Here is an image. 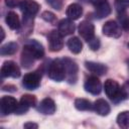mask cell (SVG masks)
<instances>
[{
    "mask_svg": "<svg viewBox=\"0 0 129 129\" xmlns=\"http://www.w3.org/2000/svg\"><path fill=\"white\" fill-rule=\"evenodd\" d=\"M104 90H105L107 97L110 100H112L113 102L118 103L123 100L122 94H121V87L119 86V84L116 81H114L112 79L106 80L105 84H104Z\"/></svg>",
    "mask_w": 129,
    "mask_h": 129,
    "instance_id": "obj_2",
    "label": "cell"
},
{
    "mask_svg": "<svg viewBox=\"0 0 129 129\" xmlns=\"http://www.w3.org/2000/svg\"><path fill=\"white\" fill-rule=\"evenodd\" d=\"M84 88L88 93L92 95H99L102 91V84L96 76H91L86 80Z\"/></svg>",
    "mask_w": 129,
    "mask_h": 129,
    "instance_id": "obj_13",
    "label": "cell"
},
{
    "mask_svg": "<svg viewBox=\"0 0 129 129\" xmlns=\"http://www.w3.org/2000/svg\"><path fill=\"white\" fill-rule=\"evenodd\" d=\"M5 21H6V24L9 26V28H11L13 30H16V29H18L20 27L19 17L13 11H10V12L7 13L6 18H5Z\"/></svg>",
    "mask_w": 129,
    "mask_h": 129,
    "instance_id": "obj_20",
    "label": "cell"
},
{
    "mask_svg": "<svg viewBox=\"0 0 129 129\" xmlns=\"http://www.w3.org/2000/svg\"><path fill=\"white\" fill-rule=\"evenodd\" d=\"M96 9H95V17L98 18V19H102L104 17H107L110 13H111V7L110 5L108 4V2H104L102 4H99L97 6H95Z\"/></svg>",
    "mask_w": 129,
    "mask_h": 129,
    "instance_id": "obj_19",
    "label": "cell"
},
{
    "mask_svg": "<svg viewBox=\"0 0 129 129\" xmlns=\"http://www.w3.org/2000/svg\"><path fill=\"white\" fill-rule=\"evenodd\" d=\"M114 6L118 13L125 12L127 8H129V0H115Z\"/></svg>",
    "mask_w": 129,
    "mask_h": 129,
    "instance_id": "obj_26",
    "label": "cell"
},
{
    "mask_svg": "<svg viewBox=\"0 0 129 129\" xmlns=\"http://www.w3.org/2000/svg\"><path fill=\"white\" fill-rule=\"evenodd\" d=\"M17 106H18V102L16 101L15 98L10 97V96L2 97L1 102H0V109H1V113L3 116L9 115L11 113H15Z\"/></svg>",
    "mask_w": 129,
    "mask_h": 129,
    "instance_id": "obj_6",
    "label": "cell"
},
{
    "mask_svg": "<svg viewBox=\"0 0 129 129\" xmlns=\"http://www.w3.org/2000/svg\"><path fill=\"white\" fill-rule=\"evenodd\" d=\"M75 107L79 111H89L93 109L92 103L84 98H78L75 100Z\"/></svg>",
    "mask_w": 129,
    "mask_h": 129,
    "instance_id": "obj_23",
    "label": "cell"
},
{
    "mask_svg": "<svg viewBox=\"0 0 129 129\" xmlns=\"http://www.w3.org/2000/svg\"><path fill=\"white\" fill-rule=\"evenodd\" d=\"M117 124L121 128H128L129 127V111H123L118 114L117 116Z\"/></svg>",
    "mask_w": 129,
    "mask_h": 129,
    "instance_id": "obj_24",
    "label": "cell"
},
{
    "mask_svg": "<svg viewBox=\"0 0 129 129\" xmlns=\"http://www.w3.org/2000/svg\"><path fill=\"white\" fill-rule=\"evenodd\" d=\"M90 1H91V3H92L93 5H95V6H97V5H99V4H102V3L106 2V0H90Z\"/></svg>",
    "mask_w": 129,
    "mask_h": 129,
    "instance_id": "obj_33",
    "label": "cell"
},
{
    "mask_svg": "<svg viewBox=\"0 0 129 129\" xmlns=\"http://www.w3.org/2000/svg\"><path fill=\"white\" fill-rule=\"evenodd\" d=\"M66 14H67L68 18H70L72 20H77L83 14V7L78 3H73L68 6V8L66 10Z\"/></svg>",
    "mask_w": 129,
    "mask_h": 129,
    "instance_id": "obj_16",
    "label": "cell"
},
{
    "mask_svg": "<svg viewBox=\"0 0 129 129\" xmlns=\"http://www.w3.org/2000/svg\"><path fill=\"white\" fill-rule=\"evenodd\" d=\"M85 67L91 73L96 74L98 76H103L108 71V69H107V67L105 64L100 63V62H95V61H86L85 62Z\"/></svg>",
    "mask_w": 129,
    "mask_h": 129,
    "instance_id": "obj_17",
    "label": "cell"
},
{
    "mask_svg": "<svg viewBox=\"0 0 129 129\" xmlns=\"http://www.w3.org/2000/svg\"><path fill=\"white\" fill-rule=\"evenodd\" d=\"M69 49L73 52V53H80L83 49V44H82V41L80 40L79 37L77 36H74V37H71L69 40H68V43H67Z\"/></svg>",
    "mask_w": 129,
    "mask_h": 129,
    "instance_id": "obj_21",
    "label": "cell"
},
{
    "mask_svg": "<svg viewBox=\"0 0 129 129\" xmlns=\"http://www.w3.org/2000/svg\"><path fill=\"white\" fill-rule=\"evenodd\" d=\"M20 69L19 67L12 60L5 61L1 67V77L2 78H19L20 77Z\"/></svg>",
    "mask_w": 129,
    "mask_h": 129,
    "instance_id": "obj_7",
    "label": "cell"
},
{
    "mask_svg": "<svg viewBox=\"0 0 129 129\" xmlns=\"http://www.w3.org/2000/svg\"><path fill=\"white\" fill-rule=\"evenodd\" d=\"M121 94H122L123 100L129 98V82L125 83V84L121 87Z\"/></svg>",
    "mask_w": 129,
    "mask_h": 129,
    "instance_id": "obj_30",
    "label": "cell"
},
{
    "mask_svg": "<svg viewBox=\"0 0 129 129\" xmlns=\"http://www.w3.org/2000/svg\"><path fill=\"white\" fill-rule=\"evenodd\" d=\"M1 33H2V37H1V40H3V39H4V30H3V28L1 29Z\"/></svg>",
    "mask_w": 129,
    "mask_h": 129,
    "instance_id": "obj_34",
    "label": "cell"
},
{
    "mask_svg": "<svg viewBox=\"0 0 129 129\" xmlns=\"http://www.w3.org/2000/svg\"><path fill=\"white\" fill-rule=\"evenodd\" d=\"M40 75L37 72H33V73H29L26 74L23 77L22 80V85L24 86V88H26L27 90H35L39 87L40 85Z\"/></svg>",
    "mask_w": 129,
    "mask_h": 129,
    "instance_id": "obj_12",
    "label": "cell"
},
{
    "mask_svg": "<svg viewBox=\"0 0 129 129\" xmlns=\"http://www.w3.org/2000/svg\"><path fill=\"white\" fill-rule=\"evenodd\" d=\"M19 7L23 12V15L33 17L39 11V4L34 0H21L19 3Z\"/></svg>",
    "mask_w": 129,
    "mask_h": 129,
    "instance_id": "obj_9",
    "label": "cell"
},
{
    "mask_svg": "<svg viewBox=\"0 0 129 129\" xmlns=\"http://www.w3.org/2000/svg\"><path fill=\"white\" fill-rule=\"evenodd\" d=\"M48 77L55 82H61L64 80L67 75H66V70H64V67H63L61 59L56 58L49 64Z\"/></svg>",
    "mask_w": 129,
    "mask_h": 129,
    "instance_id": "obj_3",
    "label": "cell"
},
{
    "mask_svg": "<svg viewBox=\"0 0 129 129\" xmlns=\"http://www.w3.org/2000/svg\"><path fill=\"white\" fill-rule=\"evenodd\" d=\"M93 109L100 116H107L110 113V105L104 99H98L93 105Z\"/></svg>",
    "mask_w": 129,
    "mask_h": 129,
    "instance_id": "obj_18",
    "label": "cell"
},
{
    "mask_svg": "<svg viewBox=\"0 0 129 129\" xmlns=\"http://www.w3.org/2000/svg\"><path fill=\"white\" fill-rule=\"evenodd\" d=\"M75 29H76V25H75V23L73 22V20L70 19V18L61 19V20L58 22L57 30L59 31V33H60L62 36L72 34V33L75 31Z\"/></svg>",
    "mask_w": 129,
    "mask_h": 129,
    "instance_id": "obj_15",
    "label": "cell"
},
{
    "mask_svg": "<svg viewBox=\"0 0 129 129\" xmlns=\"http://www.w3.org/2000/svg\"><path fill=\"white\" fill-rule=\"evenodd\" d=\"M36 105V97L33 95H29V94H25L21 97L17 109L15 111V114H24L26 113L29 108L34 107Z\"/></svg>",
    "mask_w": 129,
    "mask_h": 129,
    "instance_id": "obj_4",
    "label": "cell"
},
{
    "mask_svg": "<svg viewBox=\"0 0 129 129\" xmlns=\"http://www.w3.org/2000/svg\"><path fill=\"white\" fill-rule=\"evenodd\" d=\"M41 18H42L43 20H45L46 22H53V21L55 20V15H54V13H52L51 11L46 10V11H43V12L41 13Z\"/></svg>",
    "mask_w": 129,
    "mask_h": 129,
    "instance_id": "obj_27",
    "label": "cell"
},
{
    "mask_svg": "<svg viewBox=\"0 0 129 129\" xmlns=\"http://www.w3.org/2000/svg\"><path fill=\"white\" fill-rule=\"evenodd\" d=\"M17 48H18V44L16 42L10 41L1 46L0 53H1V55H11L17 51Z\"/></svg>",
    "mask_w": 129,
    "mask_h": 129,
    "instance_id": "obj_22",
    "label": "cell"
},
{
    "mask_svg": "<svg viewBox=\"0 0 129 129\" xmlns=\"http://www.w3.org/2000/svg\"><path fill=\"white\" fill-rule=\"evenodd\" d=\"M88 43H89V46L92 50H98L100 47V40H99V38H97L95 36L91 40H89Z\"/></svg>",
    "mask_w": 129,
    "mask_h": 129,
    "instance_id": "obj_28",
    "label": "cell"
},
{
    "mask_svg": "<svg viewBox=\"0 0 129 129\" xmlns=\"http://www.w3.org/2000/svg\"><path fill=\"white\" fill-rule=\"evenodd\" d=\"M46 2L55 10H60L62 7L61 0H46Z\"/></svg>",
    "mask_w": 129,
    "mask_h": 129,
    "instance_id": "obj_29",
    "label": "cell"
},
{
    "mask_svg": "<svg viewBox=\"0 0 129 129\" xmlns=\"http://www.w3.org/2000/svg\"><path fill=\"white\" fill-rule=\"evenodd\" d=\"M37 109L43 115H52L55 112L56 107H55V103H54V101L52 99L45 98L39 103Z\"/></svg>",
    "mask_w": 129,
    "mask_h": 129,
    "instance_id": "obj_14",
    "label": "cell"
},
{
    "mask_svg": "<svg viewBox=\"0 0 129 129\" xmlns=\"http://www.w3.org/2000/svg\"><path fill=\"white\" fill-rule=\"evenodd\" d=\"M78 31L81 37L85 39L87 42L95 36V26L92 22L87 21V20H84L79 24Z\"/></svg>",
    "mask_w": 129,
    "mask_h": 129,
    "instance_id": "obj_8",
    "label": "cell"
},
{
    "mask_svg": "<svg viewBox=\"0 0 129 129\" xmlns=\"http://www.w3.org/2000/svg\"><path fill=\"white\" fill-rule=\"evenodd\" d=\"M19 3L20 2H18L17 0H5V4L10 8H14L16 6H19Z\"/></svg>",
    "mask_w": 129,
    "mask_h": 129,
    "instance_id": "obj_31",
    "label": "cell"
},
{
    "mask_svg": "<svg viewBox=\"0 0 129 129\" xmlns=\"http://www.w3.org/2000/svg\"><path fill=\"white\" fill-rule=\"evenodd\" d=\"M118 20H119V25L124 29V30H129V16L125 12H120L118 15Z\"/></svg>",
    "mask_w": 129,
    "mask_h": 129,
    "instance_id": "obj_25",
    "label": "cell"
},
{
    "mask_svg": "<svg viewBox=\"0 0 129 129\" xmlns=\"http://www.w3.org/2000/svg\"><path fill=\"white\" fill-rule=\"evenodd\" d=\"M127 47H128V48H129V42H128V43H127Z\"/></svg>",
    "mask_w": 129,
    "mask_h": 129,
    "instance_id": "obj_35",
    "label": "cell"
},
{
    "mask_svg": "<svg viewBox=\"0 0 129 129\" xmlns=\"http://www.w3.org/2000/svg\"><path fill=\"white\" fill-rule=\"evenodd\" d=\"M23 127L24 128H30V129H36L38 127V125L35 123H32V122H28V123H25L23 125Z\"/></svg>",
    "mask_w": 129,
    "mask_h": 129,
    "instance_id": "obj_32",
    "label": "cell"
},
{
    "mask_svg": "<svg viewBox=\"0 0 129 129\" xmlns=\"http://www.w3.org/2000/svg\"><path fill=\"white\" fill-rule=\"evenodd\" d=\"M61 60H62L64 70H66V75L68 77L69 82L70 83H75L76 80H77V73H78V66H77V63L73 59H71L69 57L61 58Z\"/></svg>",
    "mask_w": 129,
    "mask_h": 129,
    "instance_id": "obj_11",
    "label": "cell"
},
{
    "mask_svg": "<svg viewBox=\"0 0 129 129\" xmlns=\"http://www.w3.org/2000/svg\"><path fill=\"white\" fill-rule=\"evenodd\" d=\"M102 32L104 35L108 37H113V38H118L121 36V28L120 25L114 21V20H109L107 21L102 28Z\"/></svg>",
    "mask_w": 129,
    "mask_h": 129,
    "instance_id": "obj_10",
    "label": "cell"
},
{
    "mask_svg": "<svg viewBox=\"0 0 129 129\" xmlns=\"http://www.w3.org/2000/svg\"><path fill=\"white\" fill-rule=\"evenodd\" d=\"M44 55L42 45L34 39L28 40L23 46L21 53V64L25 69H29L33 66L35 59H39Z\"/></svg>",
    "mask_w": 129,
    "mask_h": 129,
    "instance_id": "obj_1",
    "label": "cell"
},
{
    "mask_svg": "<svg viewBox=\"0 0 129 129\" xmlns=\"http://www.w3.org/2000/svg\"><path fill=\"white\" fill-rule=\"evenodd\" d=\"M48 41V48L50 51H59L63 46L62 35L59 33L58 30H52L47 35Z\"/></svg>",
    "mask_w": 129,
    "mask_h": 129,
    "instance_id": "obj_5",
    "label": "cell"
}]
</instances>
